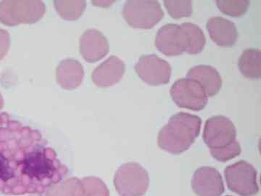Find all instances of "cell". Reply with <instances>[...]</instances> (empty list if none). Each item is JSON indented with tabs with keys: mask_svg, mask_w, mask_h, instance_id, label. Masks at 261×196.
<instances>
[{
	"mask_svg": "<svg viewBox=\"0 0 261 196\" xmlns=\"http://www.w3.org/2000/svg\"><path fill=\"white\" fill-rule=\"evenodd\" d=\"M164 5L168 14L173 18L189 17L193 12V5L190 0H166Z\"/></svg>",
	"mask_w": 261,
	"mask_h": 196,
	"instance_id": "22",
	"label": "cell"
},
{
	"mask_svg": "<svg viewBox=\"0 0 261 196\" xmlns=\"http://www.w3.org/2000/svg\"><path fill=\"white\" fill-rule=\"evenodd\" d=\"M206 27L211 39L221 47H231L238 40L236 26L228 19L221 16L212 17L207 20Z\"/></svg>",
	"mask_w": 261,
	"mask_h": 196,
	"instance_id": "14",
	"label": "cell"
},
{
	"mask_svg": "<svg viewBox=\"0 0 261 196\" xmlns=\"http://www.w3.org/2000/svg\"><path fill=\"white\" fill-rule=\"evenodd\" d=\"M239 68L242 75L252 80L261 77V53L258 49H247L239 60Z\"/></svg>",
	"mask_w": 261,
	"mask_h": 196,
	"instance_id": "17",
	"label": "cell"
},
{
	"mask_svg": "<svg viewBox=\"0 0 261 196\" xmlns=\"http://www.w3.org/2000/svg\"><path fill=\"white\" fill-rule=\"evenodd\" d=\"M171 96L178 107L195 111L203 109L208 99L201 84L188 77L176 80L173 84Z\"/></svg>",
	"mask_w": 261,
	"mask_h": 196,
	"instance_id": "7",
	"label": "cell"
},
{
	"mask_svg": "<svg viewBox=\"0 0 261 196\" xmlns=\"http://www.w3.org/2000/svg\"><path fill=\"white\" fill-rule=\"evenodd\" d=\"M54 5L57 13L67 20L80 18L87 7V3L83 0H56Z\"/></svg>",
	"mask_w": 261,
	"mask_h": 196,
	"instance_id": "19",
	"label": "cell"
},
{
	"mask_svg": "<svg viewBox=\"0 0 261 196\" xmlns=\"http://www.w3.org/2000/svg\"><path fill=\"white\" fill-rule=\"evenodd\" d=\"M213 157L221 162H226L229 160L234 159L241 154L242 149L240 142L235 140L232 143L222 149L210 150Z\"/></svg>",
	"mask_w": 261,
	"mask_h": 196,
	"instance_id": "24",
	"label": "cell"
},
{
	"mask_svg": "<svg viewBox=\"0 0 261 196\" xmlns=\"http://www.w3.org/2000/svg\"><path fill=\"white\" fill-rule=\"evenodd\" d=\"M201 125L202 120L199 116L185 112L176 113L160 131V148L170 154H182L195 142Z\"/></svg>",
	"mask_w": 261,
	"mask_h": 196,
	"instance_id": "2",
	"label": "cell"
},
{
	"mask_svg": "<svg viewBox=\"0 0 261 196\" xmlns=\"http://www.w3.org/2000/svg\"><path fill=\"white\" fill-rule=\"evenodd\" d=\"M84 196H110L106 183L96 177H87L82 180Z\"/></svg>",
	"mask_w": 261,
	"mask_h": 196,
	"instance_id": "23",
	"label": "cell"
},
{
	"mask_svg": "<svg viewBox=\"0 0 261 196\" xmlns=\"http://www.w3.org/2000/svg\"><path fill=\"white\" fill-rule=\"evenodd\" d=\"M187 77L198 82L203 87L207 97L219 93L222 86V79L219 72L211 65H199L192 67Z\"/></svg>",
	"mask_w": 261,
	"mask_h": 196,
	"instance_id": "15",
	"label": "cell"
},
{
	"mask_svg": "<svg viewBox=\"0 0 261 196\" xmlns=\"http://www.w3.org/2000/svg\"><path fill=\"white\" fill-rule=\"evenodd\" d=\"M202 137L210 150L222 149L237 140L236 127L227 117L213 116L206 121Z\"/></svg>",
	"mask_w": 261,
	"mask_h": 196,
	"instance_id": "8",
	"label": "cell"
},
{
	"mask_svg": "<svg viewBox=\"0 0 261 196\" xmlns=\"http://www.w3.org/2000/svg\"><path fill=\"white\" fill-rule=\"evenodd\" d=\"M125 69L124 62L118 57L112 56L94 70L92 80L98 87H111L121 80Z\"/></svg>",
	"mask_w": 261,
	"mask_h": 196,
	"instance_id": "13",
	"label": "cell"
},
{
	"mask_svg": "<svg viewBox=\"0 0 261 196\" xmlns=\"http://www.w3.org/2000/svg\"><path fill=\"white\" fill-rule=\"evenodd\" d=\"M45 11V5L40 0H3L0 2V22L9 27L34 23Z\"/></svg>",
	"mask_w": 261,
	"mask_h": 196,
	"instance_id": "3",
	"label": "cell"
},
{
	"mask_svg": "<svg viewBox=\"0 0 261 196\" xmlns=\"http://www.w3.org/2000/svg\"><path fill=\"white\" fill-rule=\"evenodd\" d=\"M224 176L229 190L240 196H254L259 191L256 169L247 161L229 165L225 168Z\"/></svg>",
	"mask_w": 261,
	"mask_h": 196,
	"instance_id": "6",
	"label": "cell"
},
{
	"mask_svg": "<svg viewBox=\"0 0 261 196\" xmlns=\"http://www.w3.org/2000/svg\"><path fill=\"white\" fill-rule=\"evenodd\" d=\"M47 196H84L82 180L76 178L65 179L48 190Z\"/></svg>",
	"mask_w": 261,
	"mask_h": 196,
	"instance_id": "20",
	"label": "cell"
},
{
	"mask_svg": "<svg viewBox=\"0 0 261 196\" xmlns=\"http://www.w3.org/2000/svg\"><path fill=\"white\" fill-rule=\"evenodd\" d=\"M68 173L39 131L0 114V193L43 195Z\"/></svg>",
	"mask_w": 261,
	"mask_h": 196,
	"instance_id": "1",
	"label": "cell"
},
{
	"mask_svg": "<svg viewBox=\"0 0 261 196\" xmlns=\"http://www.w3.org/2000/svg\"><path fill=\"white\" fill-rule=\"evenodd\" d=\"M187 38L188 46L186 53L189 54H199L205 47L206 39L203 31L200 27L192 23H184L181 25Z\"/></svg>",
	"mask_w": 261,
	"mask_h": 196,
	"instance_id": "18",
	"label": "cell"
},
{
	"mask_svg": "<svg viewBox=\"0 0 261 196\" xmlns=\"http://www.w3.org/2000/svg\"><path fill=\"white\" fill-rule=\"evenodd\" d=\"M123 15L130 27L149 29L162 20L164 13L156 0H129L125 3Z\"/></svg>",
	"mask_w": 261,
	"mask_h": 196,
	"instance_id": "5",
	"label": "cell"
},
{
	"mask_svg": "<svg viewBox=\"0 0 261 196\" xmlns=\"http://www.w3.org/2000/svg\"><path fill=\"white\" fill-rule=\"evenodd\" d=\"M226 196H231V195H226Z\"/></svg>",
	"mask_w": 261,
	"mask_h": 196,
	"instance_id": "27",
	"label": "cell"
},
{
	"mask_svg": "<svg viewBox=\"0 0 261 196\" xmlns=\"http://www.w3.org/2000/svg\"><path fill=\"white\" fill-rule=\"evenodd\" d=\"M135 70L145 83L152 86L168 84L171 77V65L154 54L140 57Z\"/></svg>",
	"mask_w": 261,
	"mask_h": 196,
	"instance_id": "9",
	"label": "cell"
},
{
	"mask_svg": "<svg viewBox=\"0 0 261 196\" xmlns=\"http://www.w3.org/2000/svg\"><path fill=\"white\" fill-rule=\"evenodd\" d=\"M84 77L83 65L76 60H63L57 67L56 80L62 88H77L83 82Z\"/></svg>",
	"mask_w": 261,
	"mask_h": 196,
	"instance_id": "16",
	"label": "cell"
},
{
	"mask_svg": "<svg viewBox=\"0 0 261 196\" xmlns=\"http://www.w3.org/2000/svg\"><path fill=\"white\" fill-rule=\"evenodd\" d=\"M216 5L225 15L240 17L246 13L250 2L248 0H218Z\"/></svg>",
	"mask_w": 261,
	"mask_h": 196,
	"instance_id": "21",
	"label": "cell"
},
{
	"mask_svg": "<svg viewBox=\"0 0 261 196\" xmlns=\"http://www.w3.org/2000/svg\"><path fill=\"white\" fill-rule=\"evenodd\" d=\"M10 36L8 31L0 29V61L5 58L10 48Z\"/></svg>",
	"mask_w": 261,
	"mask_h": 196,
	"instance_id": "25",
	"label": "cell"
},
{
	"mask_svg": "<svg viewBox=\"0 0 261 196\" xmlns=\"http://www.w3.org/2000/svg\"><path fill=\"white\" fill-rule=\"evenodd\" d=\"M155 46L167 56H178L186 53L188 42L181 25L169 23L161 27L156 34Z\"/></svg>",
	"mask_w": 261,
	"mask_h": 196,
	"instance_id": "10",
	"label": "cell"
},
{
	"mask_svg": "<svg viewBox=\"0 0 261 196\" xmlns=\"http://www.w3.org/2000/svg\"><path fill=\"white\" fill-rule=\"evenodd\" d=\"M3 106H4V99L0 92V111L3 109Z\"/></svg>",
	"mask_w": 261,
	"mask_h": 196,
	"instance_id": "26",
	"label": "cell"
},
{
	"mask_svg": "<svg viewBox=\"0 0 261 196\" xmlns=\"http://www.w3.org/2000/svg\"><path fill=\"white\" fill-rule=\"evenodd\" d=\"M192 187L198 196H221L225 190L221 174L211 166H203L196 170Z\"/></svg>",
	"mask_w": 261,
	"mask_h": 196,
	"instance_id": "11",
	"label": "cell"
},
{
	"mask_svg": "<svg viewBox=\"0 0 261 196\" xmlns=\"http://www.w3.org/2000/svg\"><path fill=\"white\" fill-rule=\"evenodd\" d=\"M114 185L120 196H143L149 186L148 173L139 163H124L117 170Z\"/></svg>",
	"mask_w": 261,
	"mask_h": 196,
	"instance_id": "4",
	"label": "cell"
},
{
	"mask_svg": "<svg viewBox=\"0 0 261 196\" xmlns=\"http://www.w3.org/2000/svg\"><path fill=\"white\" fill-rule=\"evenodd\" d=\"M109 52V43L97 29H89L80 38V53L89 63L100 61Z\"/></svg>",
	"mask_w": 261,
	"mask_h": 196,
	"instance_id": "12",
	"label": "cell"
}]
</instances>
